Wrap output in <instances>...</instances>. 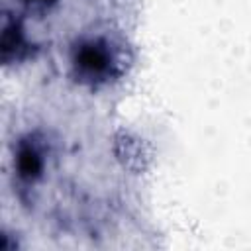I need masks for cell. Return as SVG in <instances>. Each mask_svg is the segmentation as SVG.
<instances>
[{"instance_id":"cell-1","label":"cell","mask_w":251,"mask_h":251,"mask_svg":"<svg viewBox=\"0 0 251 251\" xmlns=\"http://www.w3.org/2000/svg\"><path fill=\"white\" fill-rule=\"evenodd\" d=\"M110 61L112 59H110L108 51L104 49V45H98L94 41L84 43L80 47V51L76 53V65H78V69L82 73H86L88 76H94V75L98 76V75L106 73L108 67H110L108 65Z\"/></svg>"}]
</instances>
